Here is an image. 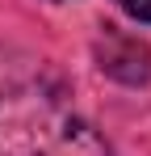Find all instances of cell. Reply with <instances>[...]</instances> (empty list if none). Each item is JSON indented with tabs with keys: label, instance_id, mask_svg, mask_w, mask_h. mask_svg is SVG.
Instances as JSON below:
<instances>
[{
	"label": "cell",
	"instance_id": "6da1fadb",
	"mask_svg": "<svg viewBox=\"0 0 151 156\" xmlns=\"http://www.w3.org/2000/svg\"><path fill=\"white\" fill-rule=\"evenodd\" d=\"M0 156H109V144L59 84L25 80L0 93Z\"/></svg>",
	"mask_w": 151,
	"mask_h": 156
},
{
	"label": "cell",
	"instance_id": "3957f363",
	"mask_svg": "<svg viewBox=\"0 0 151 156\" xmlns=\"http://www.w3.org/2000/svg\"><path fill=\"white\" fill-rule=\"evenodd\" d=\"M122 13H130L134 21H143V26H151V0H113Z\"/></svg>",
	"mask_w": 151,
	"mask_h": 156
},
{
	"label": "cell",
	"instance_id": "7a4b0ae2",
	"mask_svg": "<svg viewBox=\"0 0 151 156\" xmlns=\"http://www.w3.org/2000/svg\"><path fill=\"white\" fill-rule=\"evenodd\" d=\"M97 68L118 84H147L151 80V47L139 34H126L118 26H101L97 34Z\"/></svg>",
	"mask_w": 151,
	"mask_h": 156
}]
</instances>
